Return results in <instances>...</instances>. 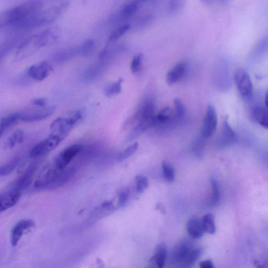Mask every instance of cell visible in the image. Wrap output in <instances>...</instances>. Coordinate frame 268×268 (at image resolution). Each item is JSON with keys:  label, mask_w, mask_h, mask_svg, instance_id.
Segmentation results:
<instances>
[{"label": "cell", "mask_w": 268, "mask_h": 268, "mask_svg": "<svg viewBox=\"0 0 268 268\" xmlns=\"http://www.w3.org/2000/svg\"><path fill=\"white\" fill-rule=\"evenodd\" d=\"M203 253L201 247L188 239H183L174 247L170 262L175 267L190 268L200 259Z\"/></svg>", "instance_id": "obj_1"}, {"label": "cell", "mask_w": 268, "mask_h": 268, "mask_svg": "<svg viewBox=\"0 0 268 268\" xmlns=\"http://www.w3.org/2000/svg\"><path fill=\"white\" fill-rule=\"evenodd\" d=\"M58 38L56 32L47 30L31 36L18 47L15 60H23L32 56L43 47L54 43Z\"/></svg>", "instance_id": "obj_2"}, {"label": "cell", "mask_w": 268, "mask_h": 268, "mask_svg": "<svg viewBox=\"0 0 268 268\" xmlns=\"http://www.w3.org/2000/svg\"><path fill=\"white\" fill-rule=\"evenodd\" d=\"M43 5V2L40 0H30L14 7L2 14L0 24L4 26H18L27 18L40 11Z\"/></svg>", "instance_id": "obj_3"}, {"label": "cell", "mask_w": 268, "mask_h": 268, "mask_svg": "<svg viewBox=\"0 0 268 268\" xmlns=\"http://www.w3.org/2000/svg\"><path fill=\"white\" fill-rule=\"evenodd\" d=\"M65 9V5H61L54 6L44 11H39L27 18L18 27L26 30L49 25L57 20Z\"/></svg>", "instance_id": "obj_4"}, {"label": "cell", "mask_w": 268, "mask_h": 268, "mask_svg": "<svg viewBox=\"0 0 268 268\" xmlns=\"http://www.w3.org/2000/svg\"><path fill=\"white\" fill-rule=\"evenodd\" d=\"M82 118L83 114L80 111H77L70 116L60 117L56 119L52 122L50 126L52 134L57 135L65 139Z\"/></svg>", "instance_id": "obj_5"}, {"label": "cell", "mask_w": 268, "mask_h": 268, "mask_svg": "<svg viewBox=\"0 0 268 268\" xmlns=\"http://www.w3.org/2000/svg\"><path fill=\"white\" fill-rule=\"evenodd\" d=\"M64 140L61 137L52 133L32 148L30 153V157L36 159L49 154L57 148Z\"/></svg>", "instance_id": "obj_6"}, {"label": "cell", "mask_w": 268, "mask_h": 268, "mask_svg": "<svg viewBox=\"0 0 268 268\" xmlns=\"http://www.w3.org/2000/svg\"><path fill=\"white\" fill-rule=\"evenodd\" d=\"M63 171L60 170L54 162L47 165L38 176L36 186L39 188H52Z\"/></svg>", "instance_id": "obj_7"}, {"label": "cell", "mask_w": 268, "mask_h": 268, "mask_svg": "<svg viewBox=\"0 0 268 268\" xmlns=\"http://www.w3.org/2000/svg\"><path fill=\"white\" fill-rule=\"evenodd\" d=\"M235 83L243 99L250 100L253 97V86L248 72L244 69H239L235 74Z\"/></svg>", "instance_id": "obj_8"}, {"label": "cell", "mask_w": 268, "mask_h": 268, "mask_svg": "<svg viewBox=\"0 0 268 268\" xmlns=\"http://www.w3.org/2000/svg\"><path fill=\"white\" fill-rule=\"evenodd\" d=\"M81 144H74L62 151L54 161V163L61 170L66 169L69 164L83 150Z\"/></svg>", "instance_id": "obj_9"}, {"label": "cell", "mask_w": 268, "mask_h": 268, "mask_svg": "<svg viewBox=\"0 0 268 268\" xmlns=\"http://www.w3.org/2000/svg\"><path fill=\"white\" fill-rule=\"evenodd\" d=\"M217 125V115L214 107L209 105L206 112L201 135L206 140L215 133Z\"/></svg>", "instance_id": "obj_10"}, {"label": "cell", "mask_w": 268, "mask_h": 268, "mask_svg": "<svg viewBox=\"0 0 268 268\" xmlns=\"http://www.w3.org/2000/svg\"><path fill=\"white\" fill-rule=\"evenodd\" d=\"M45 107L18 112L20 121L25 122H33L44 120L50 118L54 112L55 108L54 107Z\"/></svg>", "instance_id": "obj_11"}, {"label": "cell", "mask_w": 268, "mask_h": 268, "mask_svg": "<svg viewBox=\"0 0 268 268\" xmlns=\"http://www.w3.org/2000/svg\"><path fill=\"white\" fill-rule=\"evenodd\" d=\"M237 140L236 133L233 131L228 121L223 123L216 141V145L219 148H225L234 144Z\"/></svg>", "instance_id": "obj_12"}, {"label": "cell", "mask_w": 268, "mask_h": 268, "mask_svg": "<svg viewBox=\"0 0 268 268\" xmlns=\"http://www.w3.org/2000/svg\"><path fill=\"white\" fill-rule=\"evenodd\" d=\"M36 224L31 219H23L19 221L12 229L11 243L13 246H17L25 233L29 232L35 227Z\"/></svg>", "instance_id": "obj_13"}, {"label": "cell", "mask_w": 268, "mask_h": 268, "mask_svg": "<svg viewBox=\"0 0 268 268\" xmlns=\"http://www.w3.org/2000/svg\"><path fill=\"white\" fill-rule=\"evenodd\" d=\"M53 71V68L49 62L43 61L30 67L27 71V75L34 80L42 81L49 77Z\"/></svg>", "instance_id": "obj_14"}, {"label": "cell", "mask_w": 268, "mask_h": 268, "mask_svg": "<svg viewBox=\"0 0 268 268\" xmlns=\"http://www.w3.org/2000/svg\"><path fill=\"white\" fill-rule=\"evenodd\" d=\"M21 196V190L16 188L4 192L0 196V210L3 212L9 210L19 201Z\"/></svg>", "instance_id": "obj_15"}, {"label": "cell", "mask_w": 268, "mask_h": 268, "mask_svg": "<svg viewBox=\"0 0 268 268\" xmlns=\"http://www.w3.org/2000/svg\"><path fill=\"white\" fill-rule=\"evenodd\" d=\"M179 121L177 118L176 113L172 112L170 108H164L157 115H155L154 121V126H169Z\"/></svg>", "instance_id": "obj_16"}, {"label": "cell", "mask_w": 268, "mask_h": 268, "mask_svg": "<svg viewBox=\"0 0 268 268\" xmlns=\"http://www.w3.org/2000/svg\"><path fill=\"white\" fill-rule=\"evenodd\" d=\"M250 113L253 121L260 125L268 128V108L266 106H254L251 107Z\"/></svg>", "instance_id": "obj_17"}, {"label": "cell", "mask_w": 268, "mask_h": 268, "mask_svg": "<svg viewBox=\"0 0 268 268\" xmlns=\"http://www.w3.org/2000/svg\"><path fill=\"white\" fill-rule=\"evenodd\" d=\"M106 66L100 62L87 67L82 74V79L86 82H92L98 79L104 71Z\"/></svg>", "instance_id": "obj_18"}, {"label": "cell", "mask_w": 268, "mask_h": 268, "mask_svg": "<svg viewBox=\"0 0 268 268\" xmlns=\"http://www.w3.org/2000/svg\"><path fill=\"white\" fill-rule=\"evenodd\" d=\"M167 257L166 246L163 243L156 247L154 256L149 260L150 267L162 268L164 267Z\"/></svg>", "instance_id": "obj_19"}, {"label": "cell", "mask_w": 268, "mask_h": 268, "mask_svg": "<svg viewBox=\"0 0 268 268\" xmlns=\"http://www.w3.org/2000/svg\"><path fill=\"white\" fill-rule=\"evenodd\" d=\"M188 232L192 238H201L205 232L202 221L197 217H191L187 224Z\"/></svg>", "instance_id": "obj_20"}, {"label": "cell", "mask_w": 268, "mask_h": 268, "mask_svg": "<svg viewBox=\"0 0 268 268\" xmlns=\"http://www.w3.org/2000/svg\"><path fill=\"white\" fill-rule=\"evenodd\" d=\"M79 52L77 48L71 47L59 50L52 55V60L57 64H63L71 59Z\"/></svg>", "instance_id": "obj_21"}, {"label": "cell", "mask_w": 268, "mask_h": 268, "mask_svg": "<svg viewBox=\"0 0 268 268\" xmlns=\"http://www.w3.org/2000/svg\"><path fill=\"white\" fill-rule=\"evenodd\" d=\"M186 70V64L184 62L178 63L168 72L167 82L169 85H173L181 79Z\"/></svg>", "instance_id": "obj_22"}, {"label": "cell", "mask_w": 268, "mask_h": 268, "mask_svg": "<svg viewBox=\"0 0 268 268\" xmlns=\"http://www.w3.org/2000/svg\"><path fill=\"white\" fill-rule=\"evenodd\" d=\"M19 121L20 120L18 112L13 113L3 118L1 121V126H0L1 136L2 137L4 134Z\"/></svg>", "instance_id": "obj_23"}, {"label": "cell", "mask_w": 268, "mask_h": 268, "mask_svg": "<svg viewBox=\"0 0 268 268\" xmlns=\"http://www.w3.org/2000/svg\"><path fill=\"white\" fill-rule=\"evenodd\" d=\"M25 135L21 129L15 130L6 140L5 145L8 149L16 147L24 141Z\"/></svg>", "instance_id": "obj_24"}, {"label": "cell", "mask_w": 268, "mask_h": 268, "mask_svg": "<svg viewBox=\"0 0 268 268\" xmlns=\"http://www.w3.org/2000/svg\"><path fill=\"white\" fill-rule=\"evenodd\" d=\"M201 221L205 232L214 235L216 231L214 216L211 214H206Z\"/></svg>", "instance_id": "obj_25"}, {"label": "cell", "mask_w": 268, "mask_h": 268, "mask_svg": "<svg viewBox=\"0 0 268 268\" xmlns=\"http://www.w3.org/2000/svg\"><path fill=\"white\" fill-rule=\"evenodd\" d=\"M123 79H119L118 81L108 85L105 89L104 93L107 97H112L119 94L122 90Z\"/></svg>", "instance_id": "obj_26"}, {"label": "cell", "mask_w": 268, "mask_h": 268, "mask_svg": "<svg viewBox=\"0 0 268 268\" xmlns=\"http://www.w3.org/2000/svg\"><path fill=\"white\" fill-rule=\"evenodd\" d=\"M95 43L92 39H88L85 41L79 49V52L82 56H90L95 50Z\"/></svg>", "instance_id": "obj_27"}, {"label": "cell", "mask_w": 268, "mask_h": 268, "mask_svg": "<svg viewBox=\"0 0 268 268\" xmlns=\"http://www.w3.org/2000/svg\"><path fill=\"white\" fill-rule=\"evenodd\" d=\"M205 140L206 139L200 135L192 142L191 147L192 152L196 156L200 157L202 155Z\"/></svg>", "instance_id": "obj_28"}, {"label": "cell", "mask_w": 268, "mask_h": 268, "mask_svg": "<svg viewBox=\"0 0 268 268\" xmlns=\"http://www.w3.org/2000/svg\"><path fill=\"white\" fill-rule=\"evenodd\" d=\"M268 51V38L264 39L257 45L252 53L251 58L259 59Z\"/></svg>", "instance_id": "obj_29"}, {"label": "cell", "mask_w": 268, "mask_h": 268, "mask_svg": "<svg viewBox=\"0 0 268 268\" xmlns=\"http://www.w3.org/2000/svg\"><path fill=\"white\" fill-rule=\"evenodd\" d=\"M162 167L165 180L170 183L173 182L175 179V171L174 167L166 161L162 162Z\"/></svg>", "instance_id": "obj_30"}, {"label": "cell", "mask_w": 268, "mask_h": 268, "mask_svg": "<svg viewBox=\"0 0 268 268\" xmlns=\"http://www.w3.org/2000/svg\"><path fill=\"white\" fill-rule=\"evenodd\" d=\"M139 147V143H138L136 142L134 143L133 145H130L118 155V157H117V161L121 162L126 160L136 152Z\"/></svg>", "instance_id": "obj_31"}, {"label": "cell", "mask_w": 268, "mask_h": 268, "mask_svg": "<svg viewBox=\"0 0 268 268\" xmlns=\"http://www.w3.org/2000/svg\"><path fill=\"white\" fill-rule=\"evenodd\" d=\"M19 157L14 158L8 163H7L0 170V175L4 176L9 175L17 167L19 162Z\"/></svg>", "instance_id": "obj_32"}, {"label": "cell", "mask_w": 268, "mask_h": 268, "mask_svg": "<svg viewBox=\"0 0 268 268\" xmlns=\"http://www.w3.org/2000/svg\"><path fill=\"white\" fill-rule=\"evenodd\" d=\"M140 2V0H136L126 5L121 11V15L125 17L131 16L139 10Z\"/></svg>", "instance_id": "obj_33"}, {"label": "cell", "mask_w": 268, "mask_h": 268, "mask_svg": "<svg viewBox=\"0 0 268 268\" xmlns=\"http://www.w3.org/2000/svg\"><path fill=\"white\" fill-rule=\"evenodd\" d=\"M129 29L130 26L129 25H125L119 27V28L113 31L111 36H109L108 38L109 43H113L115 42L116 41L125 35Z\"/></svg>", "instance_id": "obj_34"}, {"label": "cell", "mask_w": 268, "mask_h": 268, "mask_svg": "<svg viewBox=\"0 0 268 268\" xmlns=\"http://www.w3.org/2000/svg\"><path fill=\"white\" fill-rule=\"evenodd\" d=\"M210 181L213 190L212 197L210 205L212 206V207H214V206H215L218 203L220 194L218 183L215 179L214 177H211Z\"/></svg>", "instance_id": "obj_35"}, {"label": "cell", "mask_w": 268, "mask_h": 268, "mask_svg": "<svg viewBox=\"0 0 268 268\" xmlns=\"http://www.w3.org/2000/svg\"><path fill=\"white\" fill-rule=\"evenodd\" d=\"M136 190L139 193L145 191L148 187V179L143 176H137L135 178Z\"/></svg>", "instance_id": "obj_36"}, {"label": "cell", "mask_w": 268, "mask_h": 268, "mask_svg": "<svg viewBox=\"0 0 268 268\" xmlns=\"http://www.w3.org/2000/svg\"><path fill=\"white\" fill-rule=\"evenodd\" d=\"M175 113L179 121H181L185 114V108L183 102L180 99L175 100Z\"/></svg>", "instance_id": "obj_37"}, {"label": "cell", "mask_w": 268, "mask_h": 268, "mask_svg": "<svg viewBox=\"0 0 268 268\" xmlns=\"http://www.w3.org/2000/svg\"><path fill=\"white\" fill-rule=\"evenodd\" d=\"M143 56L142 54L136 55L132 60L130 65V70L132 72L137 73L141 70Z\"/></svg>", "instance_id": "obj_38"}, {"label": "cell", "mask_w": 268, "mask_h": 268, "mask_svg": "<svg viewBox=\"0 0 268 268\" xmlns=\"http://www.w3.org/2000/svg\"><path fill=\"white\" fill-rule=\"evenodd\" d=\"M185 4V0H170L168 9L171 13H178L181 10Z\"/></svg>", "instance_id": "obj_39"}, {"label": "cell", "mask_w": 268, "mask_h": 268, "mask_svg": "<svg viewBox=\"0 0 268 268\" xmlns=\"http://www.w3.org/2000/svg\"><path fill=\"white\" fill-rule=\"evenodd\" d=\"M130 191L129 188L123 189L119 196L118 205L120 207H123L127 202L129 197Z\"/></svg>", "instance_id": "obj_40"}, {"label": "cell", "mask_w": 268, "mask_h": 268, "mask_svg": "<svg viewBox=\"0 0 268 268\" xmlns=\"http://www.w3.org/2000/svg\"><path fill=\"white\" fill-rule=\"evenodd\" d=\"M199 267L201 268H214V264L211 260L202 261L199 264Z\"/></svg>", "instance_id": "obj_41"}, {"label": "cell", "mask_w": 268, "mask_h": 268, "mask_svg": "<svg viewBox=\"0 0 268 268\" xmlns=\"http://www.w3.org/2000/svg\"><path fill=\"white\" fill-rule=\"evenodd\" d=\"M33 104L39 107H45L46 105V100L43 98L34 99Z\"/></svg>", "instance_id": "obj_42"}, {"label": "cell", "mask_w": 268, "mask_h": 268, "mask_svg": "<svg viewBox=\"0 0 268 268\" xmlns=\"http://www.w3.org/2000/svg\"><path fill=\"white\" fill-rule=\"evenodd\" d=\"M156 210H160L163 214H165V209L162 203H158L156 205Z\"/></svg>", "instance_id": "obj_43"}, {"label": "cell", "mask_w": 268, "mask_h": 268, "mask_svg": "<svg viewBox=\"0 0 268 268\" xmlns=\"http://www.w3.org/2000/svg\"><path fill=\"white\" fill-rule=\"evenodd\" d=\"M265 105H266V106L268 108V91L266 95Z\"/></svg>", "instance_id": "obj_44"}]
</instances>
